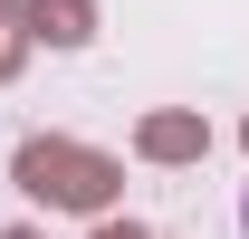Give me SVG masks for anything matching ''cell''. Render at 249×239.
<instances>
[{"label":"cell","instance_id":"obj_1","mask_svg":"<svg viewBox=\"0 0 249 239\" xmlns=\"http://www.w3.org/2000/svg\"><path fill=\"white\" fill-rule=\"evenodd\" d=\"M10 172H19V191H29V201H48V210H87V220H106V210H115V191H124V163H115V153L67 144V134H29Z\"/></svg>","mask_w":249,"mask_h":239},{"label":"cell","instance_id":"obj_7","mask_svg":"<svg viewBox=\"0 0 249 239\" xmlns=\"http://www.w3.org/2000/svg\"><path fill=\"white\" fill-rule=\"evenodd\" d=\"M240 230H249V201H240Z\"/></svg>","mask_w":249,"mask_h":239},{"label":"cell","instance_id":"obj_2","mask_svg":"<svg viewBox=\"0 0 249 239\" xmlns=\"http://www.w3.org/2000/svg\"><path fill=\"white\" fill-rule=\"evenodd\" d=\"M134 153H144V163H201V153H211V124L182 115V105H163V115L134 124Z\"/></svg>","mask_w":249,"mask_h":239},{"label":"cell","instance_id":"obj_3","mask_svg":"<svg viewBox=\"0 0 249 239\" xmlns=\"http://www.w3.org/2000/svg\"><path fill=\"white\" fill-rule=\"evenodd\" d=\"M29 29L48 48H87L96 38V0H29Z\"/></svg>","mask_w":249,"mask_h":239},{"label":"cell","instance_id":"obj_8","mask_svg":"<svg viewBox=\"0 0 249 239\" xmlns=\"http://www.w3.org/2000/svg\"><path fill=\"white\" fill-rule=\"evenodd\" d=\"M240 144H249V124H240Z\"/></svg>","mask_w":249,"mask_h":239},{"label":"cell","instance_id":"obj_4","mask_svg":"<svg viewBox=\"0 0 249 239\" xmlns=\"http://www.w3.org/2000/svg\"><path fill=\"white\" fill-rule=\"evenodd\" d=\"M29 0H0V77H19V58H29Z\"/></svg>","mask_w":249,"mask_h":239},{"label":"cell","instance_id":"obj_5","mask_svg":"<svg viewBox=\"0 0 249 239\" xmlns=\"http://www.w3.org/2000/svg\"><path fill=\"white\" fill-rule=\"evenodd\" d=\"M96 239H144V230H134V220H106V230H96Z\"/></svg>","mask_w":249,"mask_h":239},{"label":"cell","instance_id":"obj_6","mask_svg":"<svg viewBox=\"0 0 249 239\" xmlns=\"http://www.w3.org/2000/svg\"><path fill=\"white\" fill-rule=\"evenodd\" d=\"M0 239H29V230H0Z\"/></svg>","mask_w":249,"mask_h":239}]
</instances>
